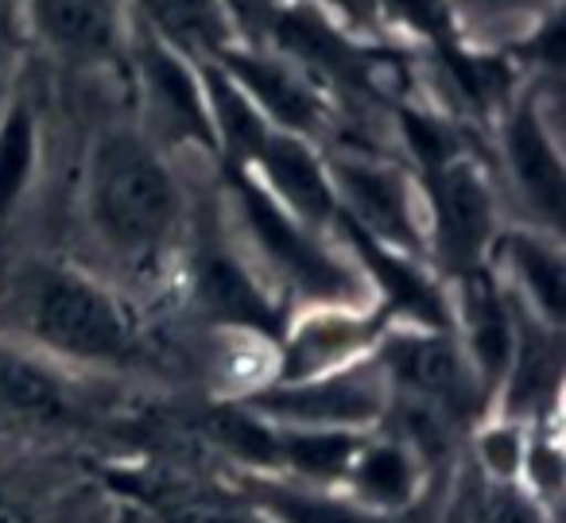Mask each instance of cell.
I'll list each match as a JSON object with an SVG mask.
<instances>
[{
	"label": "cell",
	"mask_w": 566,
	"mask_h": 523,
	"mask_svg": "<svg viewBox=\"0 0 566 523\" xmlns=\"http://www.w3.org/2000/svg\"><path fill=\"white\" fill-rule=\"evenodd\" d=\"M35 24L51 48L71 59H102L117 40L109 0H35Z\"/></svg>",
	"instance_id": "cell-19"
},
{
	"label": "cell",
	"mask_w": 566,
	"mask_h": 523,
	"mask_svg": "<svg viewBox=\"0 0 566 523\" xmlns=\"http://www.w3.org/2000/svg\"><path fill=\"white\" fill-rule=\"evenodd\" d=\"M481 523H555L551 508L535 492H527L520 481L496 484L489 481L485 504H481Z\"/></svg>",
	"instance_id": "cell-26"
},
{
	"label": "cell",
	"mask_w": 566,
	"mask_h": 523,
	"mask_svg": "<svg viewBox=\"0 0 566 523\" xmlns=\"http://www.w3.org/2000/svg\"><path fill=\"white\" fill-rule=\"evenodd\" d=\"M140 63H144V82H148L151 105L159 109L164 125L171 133L187 136V140H198L202 148H218L210 109H206V94L195 82V74L187 71V63L156 40H148Z\"/></svg>",
	"instance_id": "cell-15"
},
{
	"label": "cell",
	"mask_w": 566,
	"mask_h": 523,
	"mask_svg": "<svg viewBox=\"0 0 566 523\" xmlns=\"http://www.w3.org/2000/svg\"><path fill=\"white\" fill-rule=\"evenodd\" d=\"M385 337V314H354L331 306V311L307 318L283 349V368L275 380H303V376H323L334 368L357 365L377 342Z\"/></svg>",
	"instance_id": "cell-10"
},
{
	"label": "cell",
	"mask_w": 566,
	"mask_h": 523,
	"mask_svg": "<svg viewBox=\"0 0 566 523\" xmlns=\"http://www.w3.org/2000/svg\"><path fill=\"white\" fill-rule=\"evenodd\" d=\"M380 4L416 32L434 35V40L447 35V0H380Z\"/></svg>",
	"instance_id": "cell-27"
},
{
	"label": "cell",
	"mask_w": 566,
	"mask_h": 523,
	"mask_svg": "<svg viewBox=\"0 0 566 523\" xmlns=\"http://www.w3.org/2000/svg\"><path fill=\"white\" fill-rule=\"evenodd\" d=\"M206 109H210L213 140L237 159V164H252L268 140V121L256 113V105L241 94L233 79L221 66H206Z\"/></svg>",
	"instance_id": "cell-21"
},
{
	"label": "cell",
	"mask_w": 566,
	"mask_h": 523,
	"mask_svg": "<svg viewBox=\"0 0 566 523\" xmlns=\"http://www.w3.org/2000/svg\"><path fill=\"white\" fill-rule=\"evenodd\" d=\"M252 164H260V171H264L260 187L307 229H318L338 218V195H334L331 167L307 148L303 136L268 133L264 148H260V156Z\"/></svg>",
	"instance_id": "cell-9"
},
{
	"label": "cell",
	"mask_w": 566,
	"mask_h": 523,
	"mask_svg": "<svg viewBox=\"0 0 566 523\" xmlns=\"http://www.w3.org/2000/svg\"><path fill=\"white\" fill-rule=\"evenodd\" d=\"M377 365L388 376L392 399L431 407L450 422L478 419V407L489 404L454 330L408 326L385 334L377 342Z\"/></svg>",
	"instance_id": "cell-4"
},
{
	"label": "cell",
	"mask_w": 566,
	"mask_h": 523,
	"mask_svg": "<svg viewBox=\"0 0 566 523\" xmlns=\"http://www.w3.org/2000/svg\"><path fill=\"white\" fill-rule=\"evenodd\" d=\"M334 195H342L346 213L342 218L369 233L373 241L388 244L396 252L419 249L416 210H411L408 182L400 171L369 159H334L331 164Z\"/></svg>",
	"instance_id": "cell-8"
},
{
	"label": "cell",
	"mask_w": 566,
	"mask_h": 523,
	"mask_svg": "<svg viewBox=\"0 0 566 523\" xmlns=\"http://www.w3.org/2000/svg\"><path fill=\"white\" fill-rule=\"evenodd\" d=\"M241 496H249L275 523H396L361 512L338 489H311V484L275 481V477H256Z\"/></svg>",
	"instance_id": "cell-20"
},
{
	"label": "cell",
	"mask_w": 566,
	"mask_h": 523,
	"mask_svg": "<svg viewBox=\"0 0 566 523\" xmlns=\"http://www.w3.org/2000/svg\"><path fill=\"white\" fill-rule=\"evenodd\" d=\"M244 411L287 430H338L369 435L380 430L392 411V388L377 360L334 368L303 380H275L244 399Z\"/></svg>",
	"instance_id": "cell-2"
},
{
	"label": "cell",
	"mask_w": 566,
	"mask_h": 523,
	"mask_svg": "<svg viewBox=\"0 0 566 523\" xmlns=\"http://www.w3.org/2000/svg\"><path fill=\"white\" fill-rule=\"evenodd\" d=\"M0 523H35V520L20 504H9V500H0Z\"/></svg>",
	"instance_id": "cell-28"
},
{
	"label": "cell",
	"mask_w": 566,
	"mask_h": 523,
	"mask_svg": "<svg viewBox=\"0 0 566 523\" xmlns=\"http://www.w3.org/2000/svg\"><path fill=\"white\" fill-rule=\"evenodd\" d=\"M182 198L167 164L133 133H109L90 159V218L125 257H156L179 226Z\"/></svg>",
	"instance_id": "cell-1"
},
{
	"label": "cell",
	"mask_w": 566,
	"mask_h": 523,
	"mask_svg": "<svg viewBox=\"0 0 566 523\" xmlns=\"http://www.w3.org/2000/svg\"><path fill=\"white\" fill-rule=\"evenodd\" d=\"M427 481V461L411 450L392 430H369L357 438L354 453L346 461V473L338 481V492L369 515L400 520L419 500Z\"/></svg>",
	"instance_id": "cell-7"
},
{
	"label": "cell",
	"mask_w": 566,
	"mask_h": 523,
	"mask_svg": "<svg viewBox=\"0 0 566 523\" xmlns=\"http://www.w3.org/2000/svg\"><path fill=\"white\" fill-rule=\"evenodd\" d=\"M504 140H509L512 175H516L527 206H532L539 218H547L551 226H558V218H563L566 179H563V159H558L539 113H535L532 105H520L509 117V136H504Z\"/></svg>",
	"instance_id": "cell-14"
},
{
	"label": "cell",
	"mask_w": 566,
	"mask_h": 523,
	"mask_svg": "<svg viewBox=\"0 0 566 523\" xmlns=\"http://www.w3.org/2000/svg\"><path fill=\"white\" fill-rule=\"evenodd\" d=\"M434 213V244L450 272L462 280L481 272L489 244H493V198L481 171L465 156L427 171Z\"/></svg>",
	"instance_id": "cell-6"
},
{
	"label": "cell",
	"mask_w": 566,
	"mask_h": 523,
	"mask_svg": "<svg viewBox=\"0 0 566 523\" xmlns=\"http://www.w3.org/2000/svg\"><path fill=\"white\" fill-rule=\"evenodd\" d=\"M237 4H244V9H264L268 0H237Z\"/></svg>",
	"instance_id": "cell-30"
},
{
	"label": "cell",
	"mask_w": 566,
	"mask_h": 523,
	"mask_svg": "<svg viewBox=\"0 0 566 523\" xmlns=\"http://www.w3.org/2000/svg\"><path fill=\"white\" fill-rule=\"evenodd\" d=\"M516 345V306L481 272L462 275V349L481 380L485 399L496 396Z\"/></svg>",
	"instance_id": "cell-11"
},
{
	"label": "cell",
	"mask_w": 566,
	"mask_h": 523,
	"mask_svg": "<svg viewBox=\"0 0 566 523\" xmlns=\"http://www.w3.org/2000/svg\"><path fill=\"white\" fill-rule=\"evenodd\" d=\"M237 202H241L244 226H249L252 241L260 244L268 260L280 268V275L292 283L295 291L318 299L326 306H346L357 291V275L349 272V264H342L334 252H326L318 244V237L303 226L300 218L283 210L260 182H252L249 175H233Z\"/></svg>",
	"instance_id": "cell-5"
},
{
	"label": "cell",
	"mask_w": 566,
	"mask_h": 523,
	"mask_svg": "<svg viewBox=\"0 0 566 523\" xmlns=\"http://www.w3.org/2000/svg\"><path fill=\"white\" fill-rule=\"evenodd\" d=\"M32 334L59 357L117 365L133 353V326L105 287L78 272H43L32 287Z\"/></svg>",
	"instance_id": "cell-3"
},
{
	"label": "cell",
	"mask_w": 566,
	"mask_h": 523,
	"mask_svg": "<svg viewBox=\"0 0 566 523\" xmlns=\"http://www.w3.org/2000/svg\"><path fill=\"white\" fill-rule=\"evenodd\" d=\"M4 74H9V43H4V32H0V90H4Z\"/></svg>",
	"instance_id": "cell-29"
},
{
	"label": "cell",
	"mask_w": 566,
	"mask_h": 523,
	"mask_svg": "<svg viewBox=\"0 0 566 523\" xmlns=\"http://www.w3.org/2000/svg\"><path fill=\"white\" fill-rule=\"evenodd\" d=\"M527 435L532 427L516 419H504V415H485L478 422V458L485 466V477L496 484H512L524 473L527 458Z\"/></svg>",
	"instance_id": "cell-24"
},
{
	"label": "cell",
	"mask_w": 566,
	"mask_h": 523,
	"mask_svg": "<svg viewBox=\"0 0 566 523\" xmlns=\"http://www.w3.org/2000/svg\"><path fill=\"white\" fill-rule=\"evenodd\" d=\"M198 299L221 322L264 330V334L280 330V314H275L272 299L256 287L249 268L237 264L229 252H202L198 257Z\"/></svg>",
	"instance_id": "cell-16"
},
{
	"label": "cell",
	"mask_w": 566,
	"mask_h": 523,
	"mask_svg": "<svg viewBox=\"0 0 566 523\" xmlns=\"http://www.w3.org/2000/svg\"><path fill=\"white\" fill-rule=\"evenodd\" d=\"M501 257L512 268V275H516L520 291L527 295L532 318H539L551 330L563 326V314H566L563 252L532 233H509L501 237Z\"/></svg>",
	"instance_id": "cell-18"
},
{
	"label": "cell",
	"mask_w": 566,
	"mask_h": 523,
	"mask_svg": "<svg viewBox=\"0 0 566 523\" xmlns=\"http://www.w3.org/2000/svg\"><path fill=\"white\" fill-rule=\"evenodd\" d=\"M35 151H40L35 117L24 102H17L0 117V226L12 218V210H17L20 198H24L28 182H32Z\"/></svg>",
	"instance_id": "cell-22"
},
{
	"label": "cell",
	"mask_w": 566,
	"mask_h": 523,
	"mask_svg": "<svg viewBox=\"0 0 566 523\" xmlns=\"http://www.w3.org/2000/svg\"><path fill=\"white\" fill-rule=\"evenodd\" d=\"M0 415L32 422L63 419L71 415V391L55 368L0 342Z\"/></svg>",
	"instance_id": "cell-17"
},
{
	"label": "cell",
	"mask_w": 566,
	"mask_h": 523,
	"mask_svg": "<svg viewBox=\"0 0 566 523\" xmlns=\"http://www.w3.org/2000/svg\"><path fill=\"white\" fill-rule=\"evenodd\" d=\"M156 523H275L249 496H171L156 504Z\"/></svg>",
	"instance_id": "cell-25"
},
{
	"label": "cell",
	"mask_w": 566,
	"mask_h": 523,
	"mask_svg": "<svg viewBox=\"0 0 566 523\" xmlns=\"http://www.w3.org/2000/svg\"><path fill=\"white\" fill-rule=\"evenodd\" d=\"M221 71L241 86V94L256 105V113L264 121H275L283 133L303 136L315 133L323 109H318V97L295 79L292 71L268 63L256 55H241V51H221Z\"/></svg>",
	"instance_id": "cell-13"
},
{
	"label": "cell",
	"mask_w": 566,
	"mask_h": 523,
	"mask_svg": "<svg viewBox=\"0 0 566 523\" xmlns=\"http://www.w3.org/2000/svg\"><path fill=\"white\" fill-rule=\"evenodd\" d=\"M342 229H346V241L354 244L357 260L369 268V275L380 283V291H385L388 314H403L411 326H423V330H454L447 299L439 295V287H434L411 260H403L400 252L388 249V244L373 241L369 233L349 226L346 218H342Z\"/></svg>",
	"instance_id": "cell-12"
},
{
	"label": "cell",
	"mask_w": 566,
	"mask_h": 523,
	"mask_svg": "<svg viewBox=\"0 0 566 523\" xmlns=\"http://www.w3.org/2000/svg\"><path fill=\"white\" fill-rule=\"evenodd\" d=\"M171 40L195 51H226V17L218 0H144Z\"/></svg>",
	"instance_id": "cell-23"
}]
</instances>
